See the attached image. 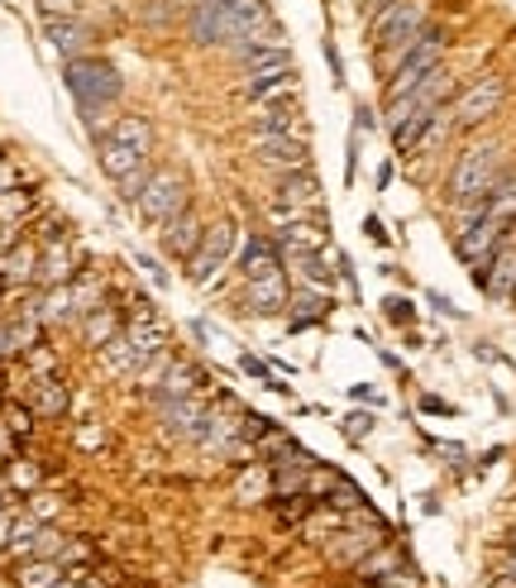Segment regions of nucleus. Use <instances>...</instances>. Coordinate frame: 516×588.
Here are the masks:
<instances>
[{
    "mask_svg": "<svg viewBox=\"0 0 516 588\" xmlns=\"http://www.w3.org/2000/svg\"><path fill=\"white\" fill-rule=\"evenodd\" d=\"M29 407L43 421H53V416L67 411V383L63 378H29Z\"/></svg>",
    "mask_w": 516,
    "mask_h": 588,
    "instance_id": "nucleus-23",
    "label": "nucleus"
},
{
    "mask_svg": "<svg viewBox=\"0 0 516 588\" xmlns=\"http://www.w3.org/2000/svg\"><path fill=\"white\" fill-rule=\"evenodd\" d=\"M502 143L497 139H473L464 143V153L454 158V168H450V206L454 211H464V206H483L487 196H493V186L507 178V168H502Z\"/></svg>",
    "mask_w": 516,
    "mask_h": 588,
    "instance_id": "nucleus-1",
    "label": "nucleus"
},
{
    "mask_svg": "<svg viewBox=\"0 0 516 588\" xmlns=\"http://www.w3.org/2000/svg\"><path fill=\"white\" fill-rule=\"evenodd\" d=\"M249 149H254L258 163L272 168V172H301V168H311V143L301 139V135H254Z\"/></svg>",
    "mask_w": 516,
    "mask_h": 588,
    "instance_id": "nucleus-9",
    "label": "nucleus"
},
{
    "mask_svg": "<svg viewBox=\"0 0 516 588\" xmlns=\"http://www.w3.org/2000/svg\"><path fill=\"white\" fill-rule=\"evenodd\" d=\"M14 526H20V512H14V507H10V502H6V507H0V550H6V545H10V536H14Z\"/></svg>",
    "mask_w": 516,
    "mask_h": 588,
    "instance_id": "nucleus-45",
    "label": "nucleus"
},
{
    "mask_svg": "<svg viewBox=\"0 0 516 588\" xmlns=\"http://www.w3.org/2000/svg\"><path fill=\"white\" fill-rule=\"evenodd\" d=\"M20 186H24V168L14 163V158L0 153V196H6V192H20Z\"/></svg>",
    "mask_w": 516,
    "mask_h": 588,
    "instance_id": "nucleus-40",
    "label": "nucleus"
},
{
    "mask_svg": "<svg viewBox=\"0 0 516 588\" xmlns=\"http://www.w3.org/2000/svg\"><path fill=\"white\" fill-rule=\"evenodd\" d=\"M344 436H350V440H364L368 436V430H373V416L368 411H350V416H344Z\"/></svg>",
    "mask_w": 516,
    "mask_h": 588,
    "instance_id": "nucleus-43",
    "label": "nucleus"
},
{
    "mask_svg": "<svg viewBox=\"0 0 516 588\" xmlns=\"http://www.w3.org/2000/svg\"><path fill=\"white\" fill-rule=\"evenodd\" d=\"M383 6H393V0H364V10H368V14H378Z\"/></svg>",
    "mask_w": 516,
    "mask_h": 588,
    "instance_id": "nucleus-50",
    "label": "nucleus"
},
{
    "mask_svg": "<svg viewBox=\"0 0 516 588\" xmlns=\"http://www.w3.org/2000/svg\"><path fill=\"white\" fill-rule=\"evenodd\" d=\"M512 301H516V297H512Z\"/></svg>",
    "mask_w": 516,
    "mask_h": 588,
    "instance_id": "nucleus-55",
    "label": "nucleus"
},
{
    "mask_svg": "<svg viewBox=\"0 0 516 588\" xmlns=\"http://www.w3.org/2000/svg\"><path fill=\"white\" fill-rule=\"evenodd\" d=\"M201 235H206V221L192 211V206H182L178 215H172L168 225H158V239H163V254L168 258H178V264H186V258L196 254V244Z\"/></svg>",
    "mask_w": 516,
    "mask_h": 588,
    "instance_id": "nucleus-13",
    "label": "nucleus"
},
{
    "mask_svg": "<svg viewBox=\"0 0 516 588\" xmlns=\"http://www.w3.org/2000/svg\"><path fill=\"white\" fill-rule=\"evenodd\" d=\"M135 264H139L143 272H149V278H153L158 287H168V272H163V268H158V264H153V258H143V254H139V258H135Z\"/></svg>",
    "mask_w": 516,
    "mask_h": 588,
    "instance_id": "nucleus-47",
    "label": "nucleus"
},
{
    "mask_svg": "<svg viewBox=\"0 0 516 588\" xmlns=\"http://www.w3.org/2000/svg\"><path fill=\"white\" fill-rule=\"evenodd\" d=\"M96 163H100V172L120 186V196L125 201H135L139 192H143V182H149V153H139V149H129V143H120V139H100L96 143Z\"/></svg>",
    "mask_w": 516,
    "mask_h": 588,
    "instance_id": "nucleus-7",
    "label": "nucleus"
},
{
    "mask_svg": "<svg viewBox=\"0 0 516 588\" xmlns=\"http://www.w3.org/2000/svg\"><path fill=\"white\" fill-rule=\"evenodd\" d=\"M100 364H106V373H115V378H135L139 359H135V344H129V335L110 340L106 350H100Z\"/></svg>",
    "mask_w": 516,
    "mask_h": 588,
    "instance_id": "nucleus-31",
    "label": "nucleus"
},
{
    "mask_svg": "<svg viewBox=\"0 0 516 588\" xmlns=\"http://www.w3.org/2000/svg\"><path fill=\"white\" fill-rule=\"evenodd\" d=\"M358 588H383V584H358Z\"/></svg>",
    "mask_w": 516,
    "mask_h": 588,
    "instance_id": "nucleus-53",
    "label": "nucleus"
},
{
    "mask_svg": "<svg viewBox=\"0 0 516 588\" xmlns=\"http://www.w3.org/2000/svg\"><path fill=\"white\" fill-rule=\"evenodd\" d=\"M502 100H507V77H502V72H479V77L450 100V125L479 129L502 110Z\"/></svg>",
    "mask_w": 516,
    "mask_h": 588,
    "instance_id": "nucleus-4",
    "label": "nucleus"
},
{
    "mask_svg": "<svg viewBox=\"0 0 516 588\" xmlns=\"http://www.w3.org/2000/svg\"><path fill=\"white\" fill-rule=\"evenodd\" d=\"M235 225L221 221V225H206V235H201L196 254L186 258V278H192L196 287H211L215 278H221V268L229 264V254H235Z\"/></svg>",
    "mask_w": 516,
    "mask_h": 588,
    "instance_id": "nucleus-8",
    "label": "nucleus"
},
{
    "mask_svg": "<svg viewBox=\"0 0 516 588\" xmlns=\"http://www.w3.org/2000/svg\"><path fill=\"white\" fill-rule=\"evenodd\" d=\"M397 565H401L397 550H387V545H373V550L354 565V574H358V584H393Z\"/></svg>",
    "mask_w": 516,
    "mask_h": 588,
    "instance_id": "nucleus-28",
    "label": "nucleus"
},
{
    "mask_svg": "<svg viewBox=\"0 0 516 588\" xmlns=\"http://www.w3.org/2000/svg\"><path fill=\"white\" fill-rule=\"evenodd\" d=\"M53 588H82V579H72V574H63V579H57Z\"/></svg>",
    "mask_w": 516,
    "mask_h": 588,
    "instance_id": "nucleus-51",
    "label": "nucleus"
},
{
    "mask_svg": "<svg viewBox=\"0 0 516 588\" xmlns=\"http://www.w3.org/2000/svg\"><path fill=\"white\" fill-rule=\"evenodd\" d=\"M63 574H67L63 559L34 555V559H20V565H14V584H20V588H53Z\"/></svg>",
    "mask_w": 516,
    "mask_h": 588,
    "instance_id": "nucleus-26",
    "label": "nucleus"
},
{
    "mask_svg": "<svg viewBox=\"0 0 516 588\" xmlns=\"http://www.w3.org/2000/svg\"><path fill=\"white\" fill-rule=\"evenodd\" d=\"M278 206L282 215H311V211H321V182H315V172L311 168H301V172H278Z\"/></svg>",
    "mask_w": 516,
    "mask_h": 588,
    "instance_id": "nucleus-12",
    "label": "nucleus"
},
{
    "mask_svg": "<svg viewBox=\"0 0 516 588\" xmlns=\"http://www.w3.org/2000/svg\"><path fill=\"white\" fill-rule=\"evenodd\" d=\"M77 264H82V249H72V239L63 235V239H49L39 249V287H63V282H72L77 278Z\"/></svg>",
    "mask_w": 516,
    "mask_h": 588,
    "instance_id": "nucleus-16",
    "label": "nucleus"
},
{
    "mask_svg": "<svg viewBox=\"0 0 516 588\" xmlns=\"http://www.w3.org/2000/svg\"><path fill=\"white\" fill-rule=\"evenodd\" d=\"M473 282L483 287L487 301H502V307H507V301L516 297V244H502V249L487 258V268Z\"/></svg>",
    "mask_w": 516,
    "mask_h": 588,
    "instance_id": "nucleus-17",
    "label": "nucleus"
},
{
    "mask_svg": "<svg viewBox=\"0 0 516 588\" xmlns=\"http://www.w3.org/2000/svg\"><path fill=\"white\" fill-rule=\"evenodd\" d=\"M82 335H86V344H92V350H106L110 340H120V335H125V321H120V311H115V307H106V301H100L96 311H86V316H82Z\"/></svg>",
    "mask_w": 516,
    "mask_h": 588,
    "instance_id": "nucleus-21",
    "label": "nucleus"
},
{
    "mask_svg": "<svg viewBox=\"0 0 516 588\" xmlns=\"http://www.w3.org/2000/svg\"><path fill=\"white\" fill-rule=\"evenodd\" d=\"M10 359H20V344H14L10 321H0V364H10Z\"/></svg>",
    "mask_w": 516,
    "mask_h": 588,
    "instance_id": "nucleus-44",
    "label": "nucleus"
},
{
    "mask_svg": "<svg viewBox=\"0 0 516 588\" xmlns=\"http://www.w3.org/2000/svg\"><path fill=\"white\" fill-rule=\"evenodd\" d=\"M72 445L86 450V455H96V450H106V445H110V436H106V426H100V421H82L77 436H72Z\"/></svg>",
    "mask_w": 516,
    "mask_h": 588,
    "instance_id": "nucleus-38",
    "label": "nucleus"
},
{
    "mask_svg": "<svg viewBox=\"0 0 516 588\" xmlns=\"http://www.w3.org/2000/svg\"><path fill=\"white\" fill-rule=\"evenodd\" d=\"M383 316H387L393 325H411V321H416V307H411L407 297H387V301H383Z\"/></svg>",
    "mask_w": 516,
    "mask_h": 588,
    "instance_id": "nucleus-41",
    "label": "nucleus"
},
{
    "mask_svg": "<svg viewBox=\"0 0 516 588\" xmlns=\"http://www.w3.org/2000/svg\"><path fill=\"white\" fill-rule=\"evenodd\" d=\"M373 545H383V531H335V541H330V559H340V565H358Z\"/></svg>",
    "mask_w": 516,
    "mask_h": 588,
    "instance_id": "nucleus-24",
    "label": "nucleus"
},
{
    "mask_svg": "<svg viewBox=\"0 0 516 588\" xmlns=\"http://www.w3.org/2000/svg\"><path fill=\"white\" fill-rule=\"evenodd\" d=\"M10 498H14V493H10V483H6V479H0V507H6V502H10Z\"/></svg>",
    "mask_w": 516,
    "mask_h": 588,
    "instance_id": "nucleus-52",
    "label": "nucleus"
},
{
    "mask_svg": "<svg viewBox=\"0 0 516 588\" xmlns=\"http://www.w3.org/2000/svg\"><path fill=\"white\" fill-rule=\"evenodd\" d=\"M0 421H6V430H10V436L14 440H29V436H34V421H39V416H34V407H29V402H6V407H0Z\"/></svg>",
    "mask_w": 516,
    "mask_h": 588,
    "instance_id": "nucleus-33",
    "label": "nucleus"
},
{
    "mask_svg": "<svg viewBox=\"0 0 516 588\" xmlns=\"http://www.w3.org/2000/svg\"><path fill=\"white\" fill-rule=\"evenodd\" d=\"M0 278L6 282H34L39 278V249L29 239H20L10 254H0Z\"/></svg>",
    "mask_w": 516,
    "mask_h": 588,
    "instance_id": "nucleus-27",
    "label": "nucleus"
},
{
    "mask_svg": "<svg viewBox=\"0 0 516 588\" xmlns=\"http://www.w3.org/2000/svg\"><path fill=\"white\" fill-rule=\"evenodd\" d=\"M192 39L196 43H235V0H196Z\"/></svg>",
    "mask_w": 516,
    "mask_h": 588,
    "instance_id": "nucleus-11",
    "label": "nucleus"
},
{
    "mask_svg": "<svg viewBox=\"0 0 516 588\" xmlns=\"http://www.w3.org/2000/svg\"><path fill=\"white\" fill-rule=\"evenodd\" d=\"M0 479L10 483V493H39V483H43V469L34 464V459H6V473Z\"/></svg>",
    "mask_w": 516,
    "mask_h": 588,
    "instance_id": "nucleus-32",
    "label": "nucleus"
},
{
    "mask_svg": "<svg viewBox=\"0 0 516 588\" xmlns=\"http://www.w3.org/2000/svg\"><path fill=\"white\" fill-rule=\"evenodd\" d=\"M292 96H301L297 67H282V72H244V100H249V106H268V100H292Z\"/></svg>",
    "mask_w": 516,
    "mask_h": 588,
    "instance_id": "nucleus-14",
    "label": "nucleus"
},
{
    "mask_svg": "<svg viewBox=\"0 0 516 588\" xmlns=\"http://www.w3.org/2000/svg\"><path fill=\"white\" fill-rule=\"evenodd\" d=\"M444 49H450V39H444L440 29L430 24L426 34H421V39H416L411 49H407V57H401V63H397L393 72H387V100L407 96L411 86H416V82L426 77V72H436V67L444 63Z\"/></svg>",
    "mask_w": 516,
    "mask_h": 588,
    "instance_id": "nucleus-6",
    "label": "nucleus"
},
{
    "mask_svg": "<svg viewBox=\"0 0 516 588\" xmlns=\"http://www.w3.org/2000/svg\"><path fill=\"white\" fill-rule=\"evenodd\" d=\"M292 330H307L311 321H321V316L330 311V292H321V287H297L292 297Z\"/></svg>",
    "mask_w": 516,
    "mask_h": 588,
    "instance_id": "nucleus-29",
    "label": "nucleus"
},
{
    "mask_svg": "<svg viewBox=\"0 0 516 588\" xmlns=\"http://www.w3.org/2000/svg\"><path fill=\"white\" fill-rule=\"evenodd\" d=\"M364 235H368L373 244H387V229H383L378 215H368V221H364Z\"/></svg>",
    "mask_w": 516,
    "mask_h": 588,
    "instance_id": "nucleus-48",
    "label": "nucleus"
},
{
    "mask_svg": "<svg viewBox=\"0 0 516 588\" xmlns=\"http://www.w3.org/2000/svg\"><path fill=\"white\" fill-rule=\"evenodd\" d=\"M235 498L244 502V507H254V502L272 498V473H268V469H244V479H239V488H235Z\"/></svg>",
    "mask_w": 516,
    "mask_h": 588,
    "instance_id": "nucleus-35",
    "label": "nucleus"
},
{
    "mask_svg": "<svg viewBox=\"0 0 516 588\" xmlns=\"http://www.w3.org/2000/svg\"><path fill=\"white\" fill-rule=\"evenodd\" d=\"M282 268H292L301 287H321V292H330V287H335V272L325 268V249H287L282 254Z\"/></svg>",
    "mask_w": 516,
    "mask_h": 588,
    "instance_id": "nucleus-18",
    "label": "nucleus"
},
{
    "mask_svg": "<svg viewBox=\"0 0 516 588\" xmlns=\"http://www.w3.org/2000/svg\"><path fill=\"white\" fill-rule=\"evenodd\" d=\"M330 507H364V493H358V488L354 483H335V488H330Z\"/></svg>",
    "mask_w": 516,
    "mask_h": 588,
    "instance_id": "nucleus-42",
    "label": "nucleus"
},
{
    "mask_svg": "<svg viewBox=\"0 0 516 588\" xmlns=\"http://www.w3.org/2000/svg\"><path fill=\"white\" fill-rule=\"evenodd\" d=\"M301 96L292 100H268V106H254V135H301L307 139V120H301Z\"/></svg>",
    "mask_w": 516,
    "mask_h": 588,
    "instance_id": "nucleus-15",
    "label": "nucleus"
},
{
    "mask_svg": "<svg viewBox=\"0 0 516 588\" xmlns=\"http://www.w3.org/2000/svg\"><path fill=\"white\" fill-rule=\"evenodd\" d=\"M110 139H120V143H129V149H139V153L153 149V129H149L143 115H120V120L110 125Z\"/></svg>",
    "mask_w": 516,
    "mask_h": 588,
    "instance_id": "nucleus-30",
    "label": "nucleus"
},
{
    "mask_svg": "<svg viewBox=\"0 0 516 588\" xmlns=\"http://www.w3.org/2000/svg\"><path fill=\"white\" fill-rule=\"evenodd\" d=\"M249 307H254L258 316H278V311L292 307V292H287V278H282V272H278V278H258V282H249Z\"/></svg>",
    "mask_w": 516,
    "mask_h": 588,
    "instance_id": "nucleus-25",
    "label": "nucleus"
},
{
    "mask_svg": "<svg viewBox=\"0 0 516 588\" xmlns=\"http://www.w3.org/2000/svg\"><path fill=\"white\" fill-rule=\"evenodd\" d=\"M63 82H67V92H72V100L82 106V115H86V125L96 120L106 106H115L120 100V92H125V82H120V72H115L106 57H67V67H63Z\"/></svg>",
    "mask_w": 516,
    "mask_h": 588,
    "instance_id": "nucleus-3",
    "label": "nucleus"
},
{
    "mask_svg": "<svg viewBox=\"0 0 516 588\" xmlns=\"http://www.w3.org/2000/svg\"><path fill=\"white\" fill-rule=\"evenodd\" d=\"M239 368L249 373V378H258V383H264L268 393H287V383H278V373H272V368H268L258 354H244V359H239Z\"/></svg>",
    "mask_w": 516,
    "mask_h": 588,
    "instance_id": "nucleus-39",
    "label": "nucleus"
},
{
    "mask_svg": "<svg viewBox=\"0 0 516 588\" xmlns=\"http://www.w3.org/2000/svg\"><path fill=\"white\" fill-rule=\"evenodd\" d=\"M206 402H201L196 393L192 397H168L158 402V421H163V430L172 440H201V426H206Z\"/></svg>",
    "mask_w": 516,
    "mask_h": 588,
    "instance_id": "nucleus-10",
    "label": "nucleus"
},
{
    "mask_svg": "<svg viewBox=\"0 0 516 588\" xmlns=\"http://www.w3.org/2000/svg\"><path fill=\"white\" fill-rule=\"evenodd\" d=\"M43 29H49V43L63 57H86V49H92V34H86V24H77L72 14H53Z\"/></svg>",
    "mask_w": 516,
    "mask_h": 588,
    "instance_id": "nucleus-20",
    "label": "nucleus"
},
{
    "mask_svg": "<svg viewBox=\"0 0 516 588\" xmlns=\"http://www.w3.org/2000/svg\"><path fill=\"white\" fill-rule=\"evenodd\" d=\"M426 29H430V0H393L378 14H368V43L378 49L387 72L407 57V49Z\"/></svg>",
    "mask_w": 516,
    "mask_h": 588,
    "instance_id": "nucleus-2",
    "label": "nucleus"
},
{
    "mask_svg": "<svg viewBox=\"0 0 516 588\" xmlns=\"http://www.w3.org/2000/svg\"><path fill=\"white\" fill-rule=\"evenodd\" d=\"M206 378L192 359H172L168 364V373H163V383L153 387V402H168V397H192L196 393V383Z\"/></svg>",
    "mask_w": 516,
    "mask_h": 588,
    "instance_id": "nucleus-22",
    "label": "nucleus"
},
{
    "mask_svg": "<svg viewBox=\"0 0 516 588\" xmlns=\"http://www.w3.org/2000/svg\"><path fill=\"white\" fill-rule=\"evenodd\" d=\"M239 268H244V278H249V282H258V278H278V272H282V249H278V239H244Z\"/></svg>",
    "mask_w": 516,
    "mask_h": 588,
    "instance_id": "nucleus-19",
    "label": "nucleus"
},
{
    "mask_svg": "<svg viewBox=\"0 0 516 588\" xmlns=\"http://www.w3.org/2000/svg\"><path fill=\"white\" fill-rule=\"evenodd\" d=\"M340 526H344V512H340V507H315V512L307 516V522H301L307 541H330Z\"/></svg>",
    "mask_w": 516,
    "mask_h": 588,
    "instance_id": "nucleus-36",
    "label": "nucleus"
},
{
    "mask_svg": "<svg viewBox=\"0 0 516 588\" xmlns=\"http://www.w3.org/2000/svg\"><path fill=\"white\" fill-rule=\"evenodd\" d=\"M430 307H436V311H444V316H459V307H454V301H450V297H440V292H430Z\"/></svg>",
    "mask_w": 516,
    "mask_h": 588,
    "instance_id": "nucleus-49",
    "label": "nucleus"
},
{
    "mask_svg": "<svg viewBox=\"0 0 516 588\" xmlns=\"http://www.w3.org/2000/svg\"><path fill=\"white\" fill-rule=\"evenodd\" d=\"M129 206H135V215L143 225H168L172 215H178L182 206H186V178L178 168H153L149 172V182H143V192L129 201Z\"/></svg>",
    "mask_w": 516,
    "mask_h": 588,
    "instance_id": "nucleus-5",
    "label": "nucleus"
},
{
    "mask_svg": "<svg viewBox=\"0 0 516 588\" xmlns=\"http://www.w3.org/2000/svg\"><path fill=\"white\" fill-rule=\"evenodd\" d=\"M43 20H53V14H72V0H39Z\"/></svg>",
    "mask_w": 516,
    "mask_h": 588,
    "instance_id": "nucleus-46",
    "label": "nucleus"
},
{
    "mask_svg": "<svg viewBox=\"0 0 516 588\" xmlns=\"http://www.w3.org/2000/svg\"><path fill=\"white\" fill-rule=\"evenodd\" d=\"M34 206H39V201H34V192H24V186H20V192H6V196H0V225H29Z\"/></svg>",
    "mask_w": 516,
    "mask_h": 588,
    "instance_id": "nucleus-34",
    "label": "nucleus"
},
{
    "mask_svg": "<svg viewBox=\"0 0 516 588\" xmlns=\"http://www.w3.org/2000/svg\"><path fill=\"white\" fill-rule=\"evenodd\" d=\"M512 545H516V531H512Z\"/></svg>",
    "mask_w": 516,
    "mask_h": 588,
    "instance_id": "nucleus-54",
    "label": "nucleus"
},
{
    "mask_svg": "<svg viewBox=\"0 0 516 588\" xmlns=\"http://www.w3.org/2000/svg\"><path fill=\"white\" fill-rule=\"evenodd\" d=\"M24 368H29V378H57V354L39 340L34 350H24Z\"/></svg>",
    "mask_w": 516,
    "mask_h": 588,
    "instance_id": "nucleus-37",
    "label": "nucleus"
}]
</instances>
